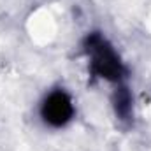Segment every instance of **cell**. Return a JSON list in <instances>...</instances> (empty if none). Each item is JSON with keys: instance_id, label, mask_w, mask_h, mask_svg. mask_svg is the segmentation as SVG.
I'll return each mask as SVG.
<instances>
[{"instance_id": "6da1fadb", "label": "cell", "mask_w": 151, "mask_h": 151, "mask_svg": "<svg viewBox=\"0 0 151 151\" xmlns=\"http://www.w3.org/2000/svg\"><path fill=\"white\" fill-rule=\"evenodd\" d=\"M90 53H91V69L95 74L106 79H119L121 76V62L113 49L100 37L90 39Z\"/></svg>"}, {"instance_id": "7a4b0ae2", "label": "cell", "mask_w": 151, "mask_h": 151, "mask_svg": "<svg viewBox=\"0 0 151 151\" xmlns=\"http://www.w3.org/2000/svg\"><path fill=\"white\" fill-rule=\"evenodd\" d=\"M74 114V106L72 100L67 93L63 91H55L51 93L42 106V118L46 119V123L53 125V127H62L67 121H70Z\"/></svg>"}]
</instances>
